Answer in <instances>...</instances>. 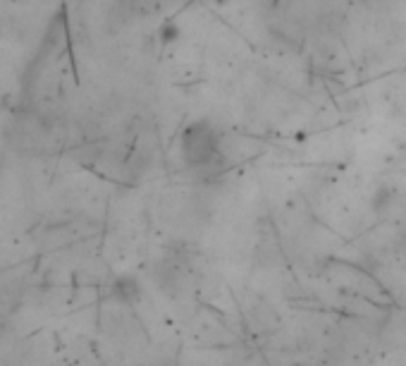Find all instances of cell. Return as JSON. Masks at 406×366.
<instances>
[{
  "label": "cell",
  "mask_w": 406,
  "mask_h": 366,
  "mask_svg": "<svg viewBox=\"0 0 406 366\" xmlns=\"http://www.w3.org/2000/svg\"><path fill=\"white\" fill-rule=\"evenodd\" d=\"M182 158L196 172H218L223 165L218 132L210 122L196 120L187 125L182 134Z\"/></svg>",
  "instance_id": "6da1fadb"
},
{
  "label": "cell",
  "mask_w": 406,
  "mask_h": 366,
  "mask_svg": "<svg viewBox=\"0 0 406 366\" xmlns=\"http://www.w3.org/2000/svg\"><path fill=\"white\" fill-rule=\"evenodd\" d=\"M139 283L134 278H120L115 283V294L120 299H127V301H134V299H139Z\"/></svg>",
  "instance_id": "7a4b0ae2"
},
{
  "label": "cell",
  "mask_w": 406,
  "mask_h": 366,
  "mask_svg": "<svg viewBox=\"0 0 406 366\" xmlns=\"http://www.w3.org/2000/svg\"><path fill=\"white\" fill-rule=\"evenodd\" d=\"M177 36H180V31H177V26L175 24H162L160 26V39H162V43H172V41H177Z\"/></svg>",
  "instance_id": "3957f363"
}]
</instances>
